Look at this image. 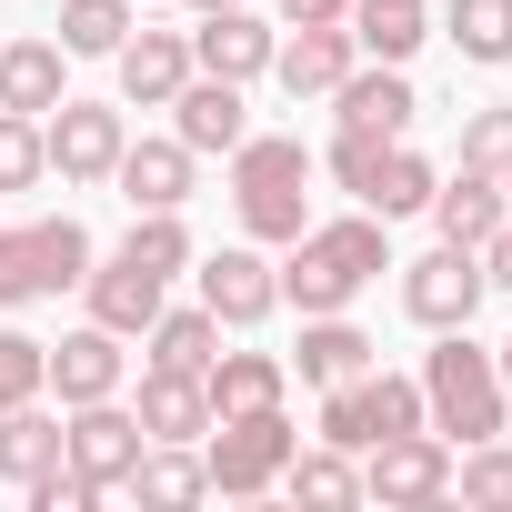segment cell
<instances>
[{
	"label": "cell",
	"instance_id": "cell-28",
	"mask_svg": "<svg viewBox=\"0 0 512 512\" xmlns=\"http://www.w3.org/2000/svg\"><path fill=\"white\" fill-rule=\"evenodd\" d=\"M211 352H221V322L191 302V312H151V372H211Z\"/></svg>",
	"mask_w": 512,
	"mask_h": 512
},
{
	"label": "cell",
	"instance_id": "cell-6",
	"mask_svg": "<svg viewBox=\"0 0 512 512\" xmlns=\"http://www.w3.org/2000/svg\"><path fill=\"white\" fill-rule=\"evenodd\" d=\"M91 272V231L61 211V221H11L0 231V312H31V302H61L81 292Z\"/></svg>",
	"mask_w": 512,
	"mask_h": 512
},
{
	"label": "cell",
	"instance_id": "cell-34",
	"mask_svg": "<svg viewBox=\"0 0 512 512\" xmlns=\"http://www.w3.org/2000/svg\"><path fill=\"white\" fill-rule=\"evenodd\" d=\"M51 171V151H41V121L31 111H0V191H31Z\"/></svg>",
	"mask_w": 512,
	"mask_h": 512
},
{
	"label": "cell",
	"instance_id": "cell-25",
	"mask_svg": "<svg viewBox=\"0 0 512 512\" xmlns=\"http://www.w3.org/2000/svg\"><path fill=\"white\" fill-rule=\"evenodd\" d=\"M432 181H442V171H432L412 141H382V161H372V181H362L352 201H362V211H382V221H402V211H422V201H432Z\"/></svg>",
	"mask_w": 512,
	"mask_h": 512
},
{
	"label": "cell",
	"instance_id": "cell-19",
	"mask_svg": "<svg viewBox=\"0 0 512 512\" xmlns=\"http://www.w3.org/2000/svg\"><path fill=\"white\" fill-rule=\"evenodd\" d=\"M422 211H432V231H442V241H462V251H482V241L512 221L492 171H452V181H432V201H422Z\"/></svg>",
	"mask_w": 512,
	"mask_h": 512
},
{
	"label": "cell",
	"instance_id": "cell-24",
	"mask_svg": "<svg viewBox=\"0 0 512 512\" xmlns=\"http://www.w3.org/2000/svg\"><path fill=\"white\" fill-rule=\"evenodd\" d=\"M352 41L362 61H412L432 41V0H352Z\"/></svg>",
	"mask_w": 512,
	"mask_h": 512
},
{
	"label": "cell",
	"instance_id": "cell-33",
	"mask_svg": "<svg viewBox=\"0 0 512 512\" xmlns=\"http://www.w3.org/2000/svg\"><path fill=\"white\" fill-rule=\"evenodd\" d=\"M41 392H51V342L0 332V412H21V402H41Z\"/></svg>",
	"mask_w": 512,
	"mask_h": 512
},
{
	"label": "cell",
	"instance_id": "cell-22",
	"mask_svg": "<svg viewBox=\"0 0 512 512\" xmlns=\"http://www.w3.org/2000/svg\"><path fill=\"white\" fill-rule=\"evenodd\" d=\"M61 61H71L61 41H0V111H31V121L61 111L71 101L61 91Z\"/></svg>",
	"mask_w": 512,
	"mask_h": 512
},
{
	"label": "cell",
	"instance_id": "cell-17",
	"mask_svg": "<svg viewBox=\"0 0 512 512\" xmlns=\"http://www.w3.org/2000/svg\"><path fill=\"white\" fill-rule=\"evenodd\" d=\"M111 61H121V101H141V111H171V91L191 81V31H131Z\"/></svg>",
	"mask_w": 512,
	"mask_h": 512
},
{
	"label": "cell",
	"instance_id": "cell-38",
	"mask_svg": "<svg viewBox=\"0 0 512 512\" xmlns=\"http://www.w3.org/2000/svg\"><path fill=\"white\" fill-rule=\"evenodd\" d=\"M482 282H492V292H512V221L482 241Z\"/></svg>",
	"mask_w": 512,
	"mask_h": 512
},
{
	"label": "cell",
	"instance_id": "cell-39",
	"mask_svg": "<svg viewBox=\"0 0 512 512\" xmlns=\"http://www.w3.org/2000/svg\"><path fill=\"white\" fill-rule=\"evenodd\" d=\"M492 372H502V392H512V342H502V352H492Z\"/></svg>",
	"mask_w": 512,
	"mask_h": 512
},
{
	"label": "cell",
	"instance_id": "cell-40",
	"mask_svg": "<svg viewBox=\"0 0 512 512\" xmlns=\"http://www.w3.org/2000/svg\"><path fill=\"white\" fill-rule=\"evenodd\" d=\"M502 211H512V171H502Z\"/></svg>",
	"mask_w": 512,
	"mask_h": 512
},
{
	"label": "cell",
	"instance_id": "cell-11",
	"mask_svg": "<svg viewBox=\"0 0 512 512\" xmlns=\"http://www.w3.org/2000/svg\"><path fill=\"white\" fill-rule=\"evenodd\" d=\"M121 141H131V121H121L111 101H61V111H41V151H51L61 181H111Z\"/></svg>",
	"mask_w": 512,
	"mask_h": 512
},
{
	"label": "cell",
	"instance_id": "cell-37",
	"mask_svg": "<svg viewBox=\"0 0 512 512\" xmlns=\"http://www.w3.org/2000/svg\"><path fill=\"white\" fill-rule=\"evenodd\" d=\"M282 11V31H302V21H352V0H272Z\"/></svg>",
	"mask_w": 512,
	"mask_h": 512
},
{
	"label": "cell",
	"instance_id": "cell-7",
	"mask_svg": "<svg viewBox=\"0 0 512 512\" xmlns=\"http://www.w3.org/2000/svg\"><path fill=\"white\" fill-rule=\"evenodd\" d=\"M362 502L382 512H422V502H452V442L422 422V432H392L362 452Z\"/></svg>",
	"mask_w": 512,
	"mask_h": 512
},
{
	"label": "cell",
	"instance_id": "cell-23",
	"mask_svg": "<svg viewBox=\"0 0 512 512\" xmlns=\"http://www.w3.org/2000/svg\"><path fill=\"white\" fill-rule=\"evenodd\" d=\"M201 392H211V412H262V402L292 392V362L282 352H211Z\"/></svg>",
	"mask_w": 512,
	"mask_h": 512
},
{
	"label": "cell",
	"instance_id": "cell-41",
	"mask_svg": "<svg viewBox=\"0 0 512 512\" xmlns=\"http://www.w3.org/2000/svg\"><path fill=\"white\" fill-rule=\"evenodd\" d=\"M191 11H221V0H191Z\"/></svg>",
	"mask_w": 512,
	"mask_h": 512
},
{
	"label": "cell",
	"instance_id": "cell-31",
	"mask_svg": "<svg viewBox=\"0 0 512 512\" xmlns=\"http://www.w3.org/2000/svg\"><path fill=\"white\" fill-rule=\"evenodd\" d=\"M131 41V0H61V51L71 61H111Z\"/></svg>",
	"mask_w": 512,
	"mask_h": 512
},
{
	"label": "cell",
	"instance_id": "cell-20",
	"mask_svg": "<svg viewBox=\"0 0 512 512\" xmlns=\"http://www.w3.org/2000/svg\"><path fill=\"white\" fill-rule=\"evenodd\" d=\"M282 362H292V372L322 392V382H352V372H372V332H362V322H342V312H302V342H292Z\"/></svg>",
	"mask_w": 512,
	"mask_h": 512
},
{
	"label": "cell",
	"instance_id": "cell-27",
	"mask_svg": "<svg viewBox=\"0 0 512 512\" xmlns=\"http://www.w3.org/2000/svg\"><path fill=\"white\" fill-rule=\"evenodd\" d=\"M51 462H61V422H51L41 402H21V412H0V482L21 492V482H41Z\"/></svg>",
	"mask_w": 512,
	"mask_h": 512
},
{
	"label": "cell",
	"instance_id": "cell-10",
	"mask_svg": "<svg viewBox=\"0 0 512 512\" xmlns=\"http://www.w3.org/2000/svg\"><path fill=\"white\" fill-rule=\"evenodd\" d=\"M201 312H211L221 332H251V322L282 312V272L262 262V241H231V251L201 262Z\"/></svg>",
	"mask_w": 512,
	"mask_h": 512
},
{
	"label": "cell",
	"instance_id": "cell-15",
	"mask_svg": "<svg viewBox=\"0 0 512 512\" xmlns=\"http://www.w3.org/2000/svg\"><path fill=\"white\" fill-rule=\"evenodd\" d=\"M121 382H131V352H121V332L81 322V332H61V342H51V392H61V412H71V402H111Z\"/></svg>",
	"mask_w": 512,
	"mask_h": 512
},
{
	"label": "cell",
	"instance_id": "cell-14",
	"mask_svg": "<svg viewBox=\"0 0 512 512\" xmlns=\"http://www.w3.org/2000/svg\"><path fill=\"white\" fill-rule=\"evenodd\" d=\"M241 131H251V111H241V81H211V71H191L181 91H171V141L201 161V151H241Z\"/></svg>",
	"mask_w": 512,
	"mask_h": 512
},
{
	"label": "cell",
	"instance_id": "cell-4",
	"mask_svg": "<svg viewBox=\"0 0 512 512\" xmlns=\"http://www.w3.org/2000/svg\"><path fill=\"white\" fill-rule=\"evenodd\" d=\"M422 422L462 452V442H492L502 432V412H512V392H502V372H492V352H472V322L462 332H442L432 352H422Z\"/></svg>",
	"mask_w": 512,
	"mask_h": 512
},
{
	"label": "cell",
	"instance_id": "cell-30",
	"mask_svg": "<svg viewBox=\"0 0 512 512\" xmlns=\"http://www.w3.org/2000/svg\"><path fill=\"white\" fill-rule=\"evenodd\" d=\"M442 31H452V51H462L472 71H502V61H512V0H452Z\"/></svg>",
	"mask_w": 512,
	"mask_h": 512
},
{
	"label": "cell",
	"instance_id": "cell-18",
	"mask_svg": "<svg viewBox=\"0 0 512 512\" xmlns=\"http://www.w3.org/2000/svg\"><path fill=\"white\" fill-rule=\"evenodd\" d=\"M111 181H121L131 211H181V201H191V151H181V141H121Z\"/></svg>",
	"mask_w": 512,
	"mask_h": 512
},
{
	"label": "cell",
	"instance_id": "cell-32",
	"mask_svg": "<svg viewBox=\"0 0 512 512\" xmlns=\"http://www.w3.org/2000/svg\"><path fill=\"white\" fill-rule=\"evenodd\" d=\"M452 492H462V502H482V512H512V452H502V432L452 452Z\"/></svg>",
	"mask_w": 512,
	"mask_h": 512
},
{
	"label": "cell",
	"instance_id": "cell-13",
	"mask_svg": "<svg viewBox=\"0 0 512 512\" xmlns=\"http://www.w3.org/2000/svg\"><path fill=\"white\" fill-rule=\"evenodd\" d=\"M352 61H362V41H352V21H302V31H292V41L272 51V81H282L292 101H332Z\"/></svg>",
	"mask_w": 512,
	"mask_h": 512
},
{
	"label": "cell",
	"instance_id": "cell-1",
	"mask_svg": "<svg viewBox=\"0 0 512 512\" xmlns=\"http://www.w3.org/2000/svg\"><path fill=\"white\" fill-rule=\"evenodd\" d=\"M191 272V231H181V211H141L131 231H121V251H91V272H81V292H91V322L101 332H151V312L171 302V282Z\"/></svg>",
	"mask_w": 512,
	"mask_h": 512
},
{
	"label": "cell",
	"instance_id": "cell-29",
	"mask_svg": "<svg viewBox=\"0 0 512 512\" xmlns=\"http://www.w3.org/2000/svg\"><path fill=\"white\" fill-rule=\"evenodd\" d=\"M282 492H292V502H322V512H332V502H362V462H352L342 442H312V452L282 462Z\"/></svg>",
	"mask_w": 512,
	"mask_h": 512
},
{
	"label": "cell",
	"instance_id": "cell-9",
	"mask_svg": "<svg viewBox=\"0 0 512 512\" xmlns=\"http://www.w3.org/2000/svg\"><path fill=\"white\" fill-rule=\"evenodd\" d=\"M141 452H151V432H141V412H131L121 392H111V402H71V422H61V462H71V472H91L101 492H121Z\"/></svg>",
	"mask_w": 512,
	"mask_h": 512
},
{
	"label": "cell",
	"instance_id": "cell-26",
	"mask_svg": "<svg viewBox=\"0 0 512 512\" xmlns=\"http://www.w3.org/2000/svg\"><path fill=\"white\" fill-rule=\"evenodd\" d=\"M121 492H141L151 512H171V502H201V492H211V462H201L191 442H151V452L131 462V482H121Z\"/></svg>",
	"mask_w": 512,
	"mask_h": 512
},
{
	"label": "cell",
	"instance_id": "cell-2",
	"mask_svg": "<svg viewBox=\"0 0 512 512\" xmlns=\"http://www.w3.org/2000/svg\"><path fill=\"white\" fill-rule=\"evenodd\" d=\"M392 272V221L382 211H352V221H312L282 262V302L302 312H352L372 282Z\"/></svg>",
	"mask_w": 512,
	"mask_h": 512
},
{
	"label": "cell",
	"instance_id": "cell-16",
	"mask_svg": "<svg viewBox=\"0 0 512 512\" xmlns=\"http://www.w3.org/2000/svg\"><path fill=\"white\" fill-rule=\"evenodd\" d=\"M332 101H342V131H382V141H402V131H412V111H422V91H412V71H402V61H372V71L352 61Z\"/></svg>",
	"mask_w": 512,
	"mask_h": 512
},
{
	"label": "cell",
	"instance_id": "cell-12",
	"mask_svg": "<svg viewBox=\"0 0 512 512\" xmlns=\"http://www.w3.org/2000/svg\"><path fill=\"white\" fill-rule=\"evenodd\" d=\"M272 51H282V31L251 11V0H221V11H201V31H191V71H211V81H262Z\"/></svg>",
	"mask_w": 512,
	"mask_h": 512
},
{
	"label": "cell",
	"instance_id": "cell-5",
	"mask_svg": "<svg viewBox=\"0 0 512 512\" xmlns=\"http://www.w3.org/2000/svg\"><path fill=\"white\" fill-rule=\"evenodd\" d=\"M292 452H302V432H292L282 402H262V412H211V432H201V462H211V492H221V502L282 492V462H292Z\"/></svg>",
	"mask_w": 512,
	"mask_h": 512
},
{
	"label": "cell",
	"instance_id": "cell-36",
	"mask_svg": "<svg viewBox=\"0 0 512 512\" xmlns=\"http://www.w3.org/2000/svg\"><path fill=\"white\" fill-rule=\"evenodd\" d=\"M21 502H31V512H91V502H101V482H91V472H71V462H51L41 482H21Z\"/></svg>",
	"mask_w": 512,
	"mask_h": 512
},
{
	"label": "cell",
	"instance_id": "cell-35",
	"mask_svg": "<svg viewBox=\"0 0 512 512\" xmlns=\"http://www.w3.org/2000/svg\"><path fill=\"white\" fill-rule=\"evenodd\" d=\"M462 171H512V101H492V111H472L462 121Z\"/></svg>",
	"mask_w": 512,
	"mask_h": 512
},
{
	"label": "cell",
	"instance_id": "cell-21",
	"mask_svg": "<svg viewBox=\"0 0 512 512\" xmlns=\"http://www.w3.org/2000/svg\"><path fill=\"white\" fill-rule=\"evenodd\" d=\"M141 432L151 442H201L211 432V392H201V372H141Z\"/></svg>",
	"mask_w": 512,
	"mask_h": 512
},
{
	"label": "cell",
	"instance_id": "cell-3",
	"mask_svg": "<svg viewBox=\"0 0 512 512\" xmlns=\"http://www.w3.org/2000/svg\"><path fill=\"white\" fill-rule=\"evenodd\" d=\"M231 211H241V241H302L312 231V151L292 131H241Z\"/></svg>",
	"mask_w": 512,
	"mask_h": 512
},
{
	"label": "cell",
	"instance_id": "cell-8",
	"mask_svg": "<svg viewBox=\"0 0 512 512\" xmlns=\"http://www.w3.org/2000/svg\"><path fill=\"white\" fill-rule=\"evenodd\" d=\"M402 272V312L422 322V332H462L472 312H482V251H462V241H432L422 262H392Z\"/></svg>",
	"mask_w": 512,
	"mask_h": 512
}]
</instances>
